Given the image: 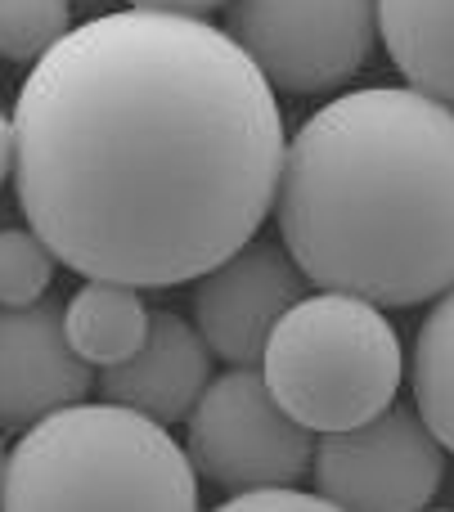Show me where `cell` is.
I'll return each instance as SVG.
<instances>
[{
  "label": "cell",
  "instance_id": "cell-12",
  "mask_svg": "<svg viewBox=\"0 0 454 512\" xmlns=\"http://www.w3.org/2000/svg\"><path fill=\"white\" fill-rule=\"evenodd\" d=\"M149 310L140 301V288L131 283H108V279H86L72 292L68 310H63V333L68 346L86 364L113 369V364L131 360L149 337Z\"/></svg>",
  "mask_w": 454,
  "mask_h": 512
},
{
  "label": "cell",
  "instance_id": "cell-18",
  "mask_svg": "<svg viewBox=\"0 0 454 512\" xmlns=\"http://www.w3.org/2000/svg\"><path fill=\"white\" fill-rule=\"evenodd\" d=\"M9 171H14V117L0 113V185Z\"/></svg>",
  "mask_w": 454,
  "mask_h": 512
},
{
  "label": "cell",
  "instance_id": "cell-19",
  "mask_svg": "<svg viewBox=\"0 0 454 512\" xmlns=\"http://www.w3.org/2000/svg\"><path fill=\"white\" fill-rule=\"evenodd\" d=\"M0 472H5V454H0Z\"/></svg>",
  "mask_w": 454,
  "mask_h": 512
},
{
  "label": "cell",
  "instance_id": "cell-17",
  "mask_svg": "<svg viewBox=\"0 0 454 512\" xmlns=\"http://www.w3.org/2000/svg\"><path fill=\"white\" fill-rule=\"evenodd\" d=\"M135 9H158V14H189V18H198L203 9H216V5H225V0H131Z\"/></svg>",
  "mask_w": 454,
  "mask_h": 512
},
{
  "label": "cell",
  "instance_id": "cell-3",
  "mask_svg": "<svg viewBox=\"0 0 454 512\" xmlns=\"http://www.w3.org/2000/svg\"><path fill=\"white\" fill-rule=\"evenodd\" d=\"M0 512H198V472L167 427L122 405H68L5 454Z\"/></svg>",
  "mask_w": 454,
  "mask_h": 512
},
{
  "label": "cell",
  "instance_id": "cell-10",
  "mask_svg": "<svg viewBox=\"0 0 454 512\" xmlns=\"http://www.w3.org/2000/svg\"><path fill=\"white\" fill-rule=\"evenodd\" d=\"M207 373L212 360L203 333L171 310H153L140 351L99 373V396L104 405H122L149 423L171 427L198 405V396L207 391Z\"/></svg>",
  "mask_w": 454,
  "mask_h": 512
},
{
  "label": "cell",
  "instance_id": "cell-9",
  "mask_svg": "<svg viewBox=\"0 0 454 512\" xmlns=\"http://www.w3.org/2000/svg\"><path fill=\"white\" fill-rule=\"evenodd\" d=\"M90 364L68 346L63 315L50 306H0V427L27 432L41 418L81 405Z\"/></svg>",
  "mask_w": 454,
  "mask_h": 512
},
{
  "label": "cell",
  "instance_id": "cell-8",
  "mask_svg": "<svg viewBox=\"0 0 454 512\" xmlns=\"http://www.w3.org/2000/svg\"><path fill=\"white\" fill-rule=\"evenodd\" d=\"M306 297V274L275 243L239 248L230 261L207 270L194 292V319L207 351L234 369H252L266 355L275 324Z\"/></svg>",
  "mask_w": 454,
  "mask_h": 512
},
{
  "label": "cell",
  "instance_id": "cell-15",
  "mask_svg": "<svg viewBox=\"0 0 454 512\" xmlns=\"http://www.w3.org/2000/svg\"><path fill=\"white\" fill-rule=\"evenodd\" d=\"M54 279V252L36 230H0V306H36Z\"/></svg>",
  "mask_w": 454,
  "mask_h": 512
},
{
  "label": "cell",
  "instance_id": "cell-5",
  "mask_svg": "<svg viewBox=\"0 0 454 512\" xmlns=\"http://www.w3.org/2000/svg\"><path fill=\"white\" fill-rule=\"evenodd\" d=\"M185 454L207 481L248 495L284 490L306 477L315 459L311 432L270 396L261 369H230L189 409Z\"/></svg>",
  "mask_w": 454,
  "mask_h": 512
},
{
  "label": "cell",
  "instance_id": "cell-6",
  "mask_svg": "<svg viewBox=\"0 0 454 512\" xmlns=\"http://www.w3.org/2000/svg\"><path fill=\"white\" fill-rule=\"evenodd\" d=\"M225 18L261 77L293 95L351 81L378 36V0H230Z\"/></svg>",
  "mask_w": 454,
  "mask_h": 512
},
{
  "label": "cell",
  "instance_id": "cell-7",
  "mask_svg": "<svg viewBox=\"0 0 454 512\" xmlns=\"http://www.w3.org/2000/svg\"><path fill=\"white\" fill-rule=\"evenodd\" d=\"M315 490L342 512H423L446 459L414 409H387L315 445Z\"/></svg>",
  "mask_w": 454,
  "mask_h": 512
},
{
  "label": "cell",
  "instance_id": "cell-14",
  "mask_svg": "<svg viewBox=\"0 0 454 512\" xmlns=\"http://www.w3.org/2000/svg\"><path fill=\"white\" fill-rule=\"evenodd\" d=\"M68 32V0H0V59L36 63Z\"/></svg>",
  "mask_w": 454,
  "mask_h": 512
},
{
  "label": "cell",
  "instance_id": "cell-2",
  "mask_svg": "<svg viewBox=\"0 0 454 512\" xmlns=\"http://www.w3.org/2000/svg\"><path fill=\"white\" fill-rule=\"evenodd\" d=\"M279 239L324 292L419 306L454 288V108L414 86H369L288 140Z\"/></svg>",
  "mask_w": 454,
  "mask_h": 512
},
{
  "label": "cell",
  "instance_id": "cell-13",
  "mask_svg": "<svg viewBox=\"0 0 454 512\" xmlns=\"http://www.w3.org/2000/svg\"><path fill=\"white\" fill-rule=\"evenodd\" d=\"M410 382L419 418L437 436L441 450L454 454V288L441 292L414 337Z\"/></svg>",
  "mask_w": 454,
  "mask_h": 512
},
{
  "label": "cell",
  "instance_id": "cell-11",
  "mask_svg": "<svg viewBox=\"0 0 454 512\" xmlns=\"http://www.w3.org/2000/svg\"><path fill=\"white\" fill-rule=\"evenodd\" d=\"M378 32L405 81L454 108V0H378Z\"/></svg>",
  "mask_w": 454,
  "mask_h": 512
},
{
  "label": "cell",
  "instance_id": "cell-1",
  "mask_svg": "<svg viewBox=\"0 0 454 512\" xmlns=\"http://www.w3.org/2000/svg\"><path fill=\"white\" fill-rule=\"evenodd\" d=\"M275 86L230 32L117 9L32 63L14 104V185L54 261L171 288L257 239L284 176Z\"/></svg>",
  "mask_w": 454,
  "mask_h": 512
},
{
  "label": "cell",
  "instance_id": "cell-16",
  "mask_svg": "<svg viewBox=\"0 0 454 512\" xmlns=\"http://www.w3.org/2000/svg\"><path fill=\"white\" fill-rule=\"evenodd\" d=\"M212 512H342V508H333L329 499H320V495L284 486V490H248V495H234Z\"/></svg>",
  "mask_w": 454,
  "mask_h": 512
},
{
  "label": "cell",
  "instance_id": "cell-20",
  "mask_svg": "<svg viewBox=\"0 0 454 512\" xmlns=\"http://www.w3.org/2000/svg\"><path fill=\"white\" fill-rule=\"evenodd\" d=\"M423 512H428V508H423ZM437 512H446V508H437Z\"/></svg>",
  "mask_w": 454,
  "mask_h": 512
},
{
  "label": "cell",
  "instance_id": "cell-4",
  "mask_svg": "<svg viewBox=\"0 0 454 512\" xmlns=\"http://www.w3.org/2000/svg\"><path fill=\"white\" fill-rule=\"evenodd\" d=\"M401 337L383 306L347 292L302 297L261 355L270 396L306 432H351L387 414L401 387Z\"/></svg>",
  "mask_w": 454,
  "mask_h": 512
}]
</instances>
